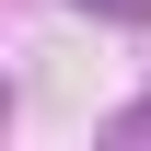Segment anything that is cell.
Wrapping results in <instances>:
<instances>
[{
	"mask_svg": "<svg viewBox=\"0 0 151 151\" xmlns=\"http://www.w3.org/2000/svg\"><path fill=\"white\" fill-rule=\"evenodd\" d=\"M128 139H151V93H139V105H128Z\"/></svg>",
	"mask_w": 151,
	"mask_h": 151,
	"instance_id": "6da1fadb",
	"label": "cell"
}]
</instances>
